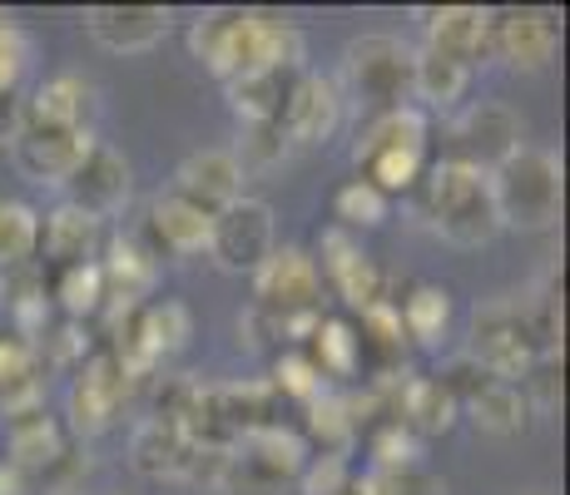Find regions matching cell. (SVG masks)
I'll return each instance as SVG.
<instances>
[{
    "mask_svg": "<svg viewBox=\"0 0 570 495\" xmlns=\"http://www.w3.org/2000/svg\"><path fill=\"white\" fill-rule=\"evenodd\" d=\"M95 85L85 75L65 70V75H50L36 95L20 105V125L30 129H90V115H95Z\"/></svg>",
    "mask_w": 570,
    "mask_h": 495,
    "instance_id": "cell-16",
    "label": "cell"
},
{
    "mask_svg": "<svg viewBox=\"0 0 570 495\" xmlns=\"http://www.w3.org/2000/svg\"><path fill=\"white\" fill-rule=\"evenodd\" d=\"M308 357L313 367L327 377H353L357 367H363V347H357V327L347 323V317H317L313 337H308Z\"/></svg>",
    "mask_w": 570,
    "mask_h": 495,
    "instance_id": "cell-31",
    "label": "cell"
},
{
    "mask_svg": "<svg viewBox=\"0 0 570 495\" xmlns=\"http://www.w3.org/2000/svg\"><path fill=\"white\" fill-rule=\"evenodd\" d=\"M372 461H377V476L416 471L422 466V442L402 422H382V426H372Z\"/></svg>",
    "mask_w": 570,
    "mask_h": 495,
    "instance_id": "cell-36",
    "label": "cell"
},
{
    "mask_svg": "<svg viewBox=\"0 0 570 495\" xmlns=\"http://www.w3.org/2000/svg\"><path fill=\"white\" fill-rule=\"evenodd\" d=\"M100 244H105V224L75 204H60L40 218V253H46L55 273L75 268V263H100Z\"/></svg>",
    "mask_w": 570,
    "mask_h": 495,
    "instance_id": "cell-19",
    "label": "cell"
},
{
    "mask_svg": "<svg viewBox=\"0 0 570 495\" xmlns=\"http://www.w3.org/2000/svg\"><path fill=\"white\" fill-rule=\"evenodd\" d=\"M487 189H491V208H497L501 228H525V234H541L561 218V159L551 149L521 145L511 149L497 169H487Z\"/></svg>",
    "mask_w": 570,
    "mask_h": 495,
    "instance_id": "cell-2",
    "label": "cell"
},
{
    "mask_svg": "<svg viewBox=\"0 0 570 495\" xmlns=\"http://www.w3.org/2000/svg\"><path fill=\"white\" fill-rule=\"evenodd\" d=\"M129 387H135V377H129V367L119 362V352L95 347L90 357L80 362L75 382H70V402H65L70 406V426L80 436H100L105 426L119 416Z\"/></svg>",
    "mask_w": 570,
    "mask_h": 495,
    "instance_id": "cell-6",
    "label": "cell"
},
{
    "mask_svg": "<svg viewBox=\"0 0 570 495\" xmlns=\"http://www.w3.org/2000/svg\"><path fill=\"white\" fill-rule=\"evenodd\" d=\"M189 456H194V442L174 422H164V416L139 422L135 436H129V461L149 481H184L189 476Z\"/></svg>",
    "mask_w": 570,
    "mask_h": 495,
    "instance_id": "cell-21",
    "label": "cell"
},
{
    "mask_svg": "<svg viewBox=\"0 0 570 495\" xmlns=\"http://www.w3.org/2000/svg\"><path fill=\"white\" fill-rule=\"evenodd\" d=\"M273 396H293V402H303L308 406L313 396H323L327 392V382H323V372L313 367V357L308 352H283L278 362H273Z\"/></svg>",
    "mask_w": 570,
    "mask_h": 495,
    "instance_id": "cell-37",
    "label": "cell"
},
{
    "mask_svg": "<svg viewBox=\"0 0 570 495\" xmlns=\"http://www.w3.org/2000/svg\"><path fill=\"white\" fill-rule=\"evenodd\" d=\"M258 313L273 317H317L323 307V273L317 258L303 248H273L268 263L254 273Z\"/></svg>",
    "mask_w": 570,
    "mask_h": 495,
    "instance_id": "cell-7",
    "label": "cell"
},
{
    "mask_svg": "<svg viewBox=\"0 0 570 495\" xmlns=\"http://www.w3.org/2000/svg\"><path fill=\"white\" fill-rule=\"evenodd\" d=\"M426 20V50L446 55L456 65H476L481 55H491V10L481 6H442V10H422Z\"/></svg>",
    "mask_w": 570,
    "mask_h": 495,
    "instance_id": "cell-18",
    "label": "cell"
},
{
    "mask_svg": "<svg viewBox=\"0 0 570 495\" xmlns=\"http://www.w3.org/2000/svg\"><path fill=\"white\" fill-rule=\"evenodd\" d=\"M65 451H70V432L55 422L46 406H36V412H20V416H10V422H6V456H0V461H6L16 476L60 466Z\"/></svg>",
    "mask_w": 570,
    "mask_h": 495,
    "instance_id": "cell-17",
    "label": "cell"
},
{
    "mask_svg": "<svg viewBox=\"0 0 570 495\" xmlns=\"http://www.w3.org/2000/svg\"><path fill=\"white\" fill-rule=\"evenodd\" d=\"M238 456L248 461V466H258L263 476H273V481H298V471L308 466V442H303V432L298 426H283V422H268V426H258V432H248L244 436V451Z\"/></svg>",
    "mask_w": 570,
    "mask_h": 495,
    "instance_id": "cell-24",
    "label": "cell"
},
{
    "mask_svg": "<svg viewBox=\"0 0 570 495\" xmlns=\"http://www.w3.org/2000/svg\"><path fill=\"white\" fill-rule=\"evenodd\" d=\"M397 317H402L407 343L436 347L446 337V327H452V293L436 288V283H416V288L397 303Z\"/></svg>",
    "mask_w": 570,
    "mask_h": 495,
    "instance_id": "cell-27",
    "label": "cell"
},
{
    "mask_svg": "<svg viewBox=\"0 0 570 495\" xmlns=\"http://www.w3.org/2000/svg\"><path fill=\"white\" fill-rule=\"evenodd\" d=\"M189 50H194V60H199L208 75H218V80H234V75H244L248 10H234V6L204 10V16L189 26Z\"/></svg>",
    "mask_w": 570,
    "mask_h": 495,
    "instance_id": "cell-15",
    "label": "cell"
},
{
    "mask_svg": "<svg viewBox=\"0 0 570 495\" xmlns=\"http://www.w3.org/2000/svg\"><path fill=\"white\" fill-rule=\"evenodd\" d=\"M531 495H546V491H531Z\"/></svg>",
    "mask_w": 570,
    "mask_h": 495,
    "instance_id": "cell-45",
    "label": "cell"
},
{
    "mask_svg": "<svg viewBox=\"0 0 570 495\" xmlns=\"http://www.w3.org/2000/svg\"><path fill=\"white\" fill-rule=\"evenodd\" d=\"M95 149L90 129H30L20 125L10 135V164L26 174L30 184H65L80 159Z\"/></svg>",
    "mask_w": 570,
    "mask_h": 495,
    "instance_id": "cell-8",
    "label": "cell"
},
{
    "mask_svg": "<svg viewBox=\"0 0 570 495\" xmlns=\"http://www.w3.org/2000/svg\"><path fill=\"white\" fill-rule=\"evenodd\" d=\"M0 313H6V278H0Z\"/></svg>",
    "mask_w": 570,
    "mask_h": 495,
    "instance_id": "cell-43",
    "label": "cell"
},
{
    "mask_svg": "<svg viewBox=\"0 0 570 495\" xmlns=\"http://www.w3.org/2000/svg\"><path fill=\"white\" fill-rule=\"evenodd\" d=\"M466 357H476L487 367V377L521 387L535 362L546 357L531 327V303H521V297H491V303H481L476 317H471Z\"/></svg>",
    "mask_w": 570,
    "mask_h": 495,
    "instance_id": "cell-3",
    "label": "cell"
},
{
    "mask_svg": "<svg viewBox=\"0 0 570 495\" xmlns=\"http://www.w3.org/2000/svg\"><path fill=\"white\" fill-rule=\"evenodd\" d=\"M303 70H248V75H234L228 85V105L244 125H278L283 105H288V90Z\"/></svg>",
    "mask_w": 570,
    "mask_h": 495,
    "instance_id": "cell-25",
    "label": "cell"
},
{
    "mask_svg": "<svg viewBox=\"0 0 570 495\" xmlns=\"http://www.w3.org/2000/svg\"><path fill=\"white\" fill-rule=\"evenodd\" d=\"M6 26H10V20H6V10H0V30H6Z\"/></svg>",
    "mask_w": 570,
    "mask_h": 495,
    "instance_id": "cell-44",
    "label": "cell"
},
{
    "mask_svg": "<svg viewBox=\"0 0 570 495\" xmlns=\"http://www.w3.org/2000/svg\"><path fill=\"white\" fill-rule=\"evenodd\" d=\"M26 382H40V352L16 327H0V396Z\"/></svg>",
    "mask_w": 570,
    "mask_h": 495,
    "instance_id": "cell-38",
    "label": "cell"
},
{
    "mask_svg": "<svg viewBox=\"0 0 570 495\" xmlns=\"http://www.w3.org/2000/svg\"><path fill=\"white\" fill-rule=\"evenodd\" d=\"M343 75L353 99H363L382 115V109H397L412 95V50L397 36H363L347 46Z\"/></svg>",
    "mask_w": 570,
    "mask_h": 495,
    "instance_id": "cell-4",
    "label": "cell"
},
{
    "mask_svg": "<svg viewBox=\"0 0 570 495\" xmlns=\"http://www.w3.org/2000/svg\"><path fill=\"white\" fill-rule=\"evenodd\" d=\"M65 189H70V198L65 204H75V208H85L90 218H105L109 214H119V208L129 204V159L119 149H109L95 139V149L80 159V169L65 179Z\"/></svg>",
    "mask_w": 570,
    "mask_h": 495,
    "instance_id": "cell-12",
    "label": "cell"
},
{
    "mask_svg": "<svg viewBox=\"0 0 570 495\" xmlns=\"http://www.w3.org/2000/svg\"><path fill=\"white\" fill-rule=\"evenodd\" d=\"M462 412L487 436H517L525 426V416H531V406H525V392L511 387V382H487L476 396H466Z\"/></svg>",
    "mask_w": 570,
    "mask_h": 495,
    "instance_id": "cell-28",
    "label": "cell"
},
{
    "mask_svg": "<svg viewBox=\"0 0 570 495\" xmlns=\"http://www.w3.org/2000/svg\"><path fill=\"white\" fill-rule=\"evenodd\" d=\"M456 139H462L456 159L476 164V169H497L511 149H521V119L507 105H476L456 125Z\"/></svg>",
    "mask_w": 570,
    "mask_h": 495,
    "instance_id": "cell-20",
    "label": "cell"
},
{
    "mask_svg": "<svg viewBox=\"0 0 570 495\" xmlns=\"http://www.w3.org/2000/svg\"><path fill=\"white\" fill-rule=\"evenodd\" d=\"M273 248H278V238H273V208L263 198H238L224 214H214L208 258L224 273H258Z\"/></svg>",
    "mask_w": 570,
    "mask_h": 495,
    "instance_id": "cell-5",
    "label": "cell"
},
{
    "mask_svg": "<svg viewBox=\"0 0 570 495\" xmlns=\"http://www.w3.org/2000/svg\"><path fill=\"white\" fill-rule=\"evenodd\" d=\"M303 495H343L353 486V466L343 456H308V466L298 471Z\"/></svg>",
    "mask_w": 570,
    "mask_h": 495,
    "instance_id": "cell-40",
    "label": "cell"
},
{
    "mask_svg": "<svg viewBox=\"0 0 570 495\" xmlns=\"http://www.w3.org/2000/svg\"><path fill=\"white\" fill-rule=\"evenodd\" d=\"M169 10L164 6H95L85 10V30L109 55H139L155 50L169 36Z\"/></svg>",
    "mask_w": 570,
    "mask_h": 495,
    "instance_id": "cell-13",
    "label": "cell"
},
{
    "mask_svg": "<svg viewBox=\"0 0 570 495\" xmlns=\"http://www.w3.org/2000/svg\"><path fill=\"white\" fill-rule=\"evenodd\" d=\"M26 65H30L26 36H20L16 26H6V30H0V95H16V85H20V75H26Z\"/></svg>",
    "mask_w": 570,
    "mask_h": 495,
    "instance_id": "cell-41",
    "label": "cell"
},
{
    "mask_svg": "<svg viewBox=\"0 0 570 495\" xmlns=\"http://www.w3.org/2000/svg\"><path fill=\"white\" fill-rule=\"evenodd\" d=\"M372 149H426V115L412 105H397V109H382L377 119L367 125L363 145L353 149V159H363Z\"/></svg>",
    "mask_w": 570,
    "mask_h": 495,
    "instance_id": "cell-34",
    "label": "cell"
},
{
    "mask_svg": "<svg viewBox=\"0 0 570 495\" xmlns=\"http://www.w3.org/2000/svg\"><path fill=\"white\" fill-rule=\"evenodd\" d=\"M337 125H343V90H337V80L303 70L278 115L283 139L288 145H323V139H333Z\"/></svg>",
    "mask_w": 570,
    "mask_h": 495,
    "instance_id": "cell-9",
    "label": "cell"
},
{
    "mask_svg": "<svg viewBox=\"0 0 570 495\" xmlns=\"http://www.w3.org/2000/svg\"><path fill=\"white\" fill-rule=\"evenodd\" d=\"M343 495H347V491H343Z\"/></svg>",
    "mask_w": 570,
    "mask_h": 495,
    "instance_id": "cell-46",
    "label": "cell"
},
{
    "mask_svg": "<svg viewBox=\"0 0 570 495\" xmlns=\"http://www.w3.org/2000/svg\"><path fill=\"white\" fill-rule=\"evenodd\" d=\"M471 85V70L436 50H412V95L432 109H452L456 99L466 95Z\"/></svg>",
    "mask_w": 570,
    "mask_h": 495,
    "instance_id": "cell-29",
    "label": "cell"
},
{
    "mask_svg": "<svg viewBox=\"0 0 570 495\" xmlns=\"http://www.w3.org/2000/svg\"><path fill=\"white\" fill-rule=\"evenodd\" d=\"M293 145L283 139V129L278 125H248V139H244V149L234 154L238 159V169H273V164H283V154H288Z\"/></svg>",
    "mask_w": 570,
    "mask_h": 495,
    "instance_id": "cell-39",
    "label": "cell"
},
{
    "mask_svg": "<svg viewBox=\"0 0 570 495\" xmlns=\"http://www.w3.org/2000/svg\"><path fill=\"white\" fill-rule=\"evenodd\" d=\"M412 194H416L422 218L452 248H481L501 234L497 208H491V189H487V169L456 159V154L442 164H426V174L416 179Z\"/></svg>",
    "mask_w": 570,
    "mask_h": 495,
    "instance_id": "cell-1",
    "label": "cell"
},
{
    "mask_svg": "<svg viewBox=\"0 0 570 495\" xmlns=\"http://www.w3.org/2000/svg\"><path fill=\"white\" fill-rule=\"evenodd\" d=\"M353 436H357V426H353V416H347L343 396H333V392L313 396L308 422H303V442H308V451L317 446L323 456H343V451L353 446Z\"/></svg>",
    "mask_w": 570,
    "mask_h": 495,
    "instance_id": "cell-33",
    "label": "cell"
},
{
    "mask_svg": "<svg viewBox=\"0 0 570 495\" xmlns=\"http://www.w3.org/2000/svg\"><path fill=\"white\" fill-rule=\"evenodd\" d=\"M244 179L248 174L238 169L234 149H199L179 164V174H174V194L189 198V204L204 208V214H224L228 204L244 198Z\"/></svg>",
    "mask_w": 570,
    "mask_h": 495,
    "instance_id": "cell-14",
    "label": "cell"
},
{
    "mask_svg": "<svg viewBox=\"0 0 570 495\" xmlns=\"http://www.w3.org/2000/svg\"><path fill=\"white\" fill-rule=\"evenodd\" d=\"M372 486H377V495H446V481L422 466L397 471V476H377V471H372Z\"/></svg>",
    "mask_w": 570,
    "mask_h": 495,
    "instance_id": "cell-42",
    "label": "cell"
},
{
    "mask_svg": "<svg viewBox=\"0 0 570 495\" xmlns=\"http://www.w3.org/2000/svg\"><path fill=\"white\" fill-rule=\"evenodd\" d=\"M333 218L343 234H363V228L387 224V194L372 189L367 179H347L343 189L333 194Z\"/></svg>",
    "mask_w": 570,
    "mask_h": 495,
    "instance_id": "cell-35",
    "label": "cell"
},
{
    "mask_svg": "<svg viewBox=\"0 0 570 495\" xmlns=\"http://www.w3.org/2000/svg\"><path fill=\"white\" fill-rule=\"evenodd\" d=\"M208 228H214V214L194 208L174 189L149 204V248L159 258L164 253H208Z\"/></svg>",
    "mask_w": 570,
    "mask_h": 495,
    "instance_id": "cell-22",
    "label": "cell"
},
{
    "mask_svg": "<svg viewBox=\"0 0 570 495\" xmlns=\"http://www.w3.org/2000/svg\"><path fill=\"white\" fill-rule=\"evenodd\" d=\"M317 273H327L333 293L343 297L353 313H367L372 303L387 297V273H382L363 253V244H357L353 234H343V228H327L323 234V268Z\"/></svg>",
    "mask_w": 570,
    "mask_h": 495,
    "instance_id": "cell-10",
    "label": "cell"
},
{
    "mask_svg": "<svg viewBox=\"0 0 570 495\" xmlns=\"http://www.w3.org/2000/svg\"><path fill=\"white\" fill-rule=\"evenodd\" d=\"M40 258V214L20 198H0V278Z\"/></svg>",
    "mask_w": 570,
    "mask_h": 495,
    "instance_id": "cell-30",
    "label": "cell"
},
{
    "mask_svg": "<svg viewBox=\"0 0 570 495\" xmlns=\"http://www.w3.org/2000/svg\"><path fill=\"white\" fill-rule=\"evenodd\" d=\"M561 50V20L551 10H501L491 16V55L517 70H541Z\"/></svg>",
    "mask_w": 570,
    "mask_h": 495,
    "instance_id": "cell-11",
    "label": "cell"
},
{
    "mask_svg": "<svg viewBox=\"0 0 570 495\" xmlns=\"http://www.w3.org/2000/svg\"><path fill=\"white\" fill-rule=\"evenodd\" d=\"M456 416H462V402H456V396L442 387V377H412V382H402V392H397V422L407 426L416 442H422V436L452 432Z\"/></svg>",
    "mask_w": 570,
    "mask_h": 495,
    "instance_id": "cell-23",
    "label": "cell"
},
{
    "mask_svg": "<svg viewBox=\"0 0 570 495\" xmlns=\"http://www.w3.org/2000/svg\"><path fill=\"white\" fill-rule=\"evenodd\" d=\"M100 273H105V288L109 297H125V303H139L159 278V253L145 244V238H109L105 258H100Z\"/></svg>",
    "mask_w": 570,
    "mask_h": 495,
    "instance_id": "cell-26",
    "label": "cell"
},
{
    "mask_svg": "<svg viewBox=\"0 0 570 495\" xmlns=\"http://www.w3.org/2000/svg\"><path fill=\"white\" fill-rule=\"evenodd\" d=\"M50 297H55V307H60L70 323L100 317L105 313V297H109L100 263H75V268H60V273H55V283H50Z\"/></svg>",
    "mask_w": 570,
    "mask_h": 495,
    "instance_id": "cell-32",
    "label": "cell"
}]
</instances>
